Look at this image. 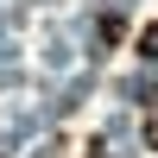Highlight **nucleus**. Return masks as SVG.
Masks as SVG:
<instances>
[{"label": "nucleus", "mask_w": 158, "mask_h": 158, "mask_svg": "<svg viewBox=\"0 0 158 158\" xmlns=\"http://www.w3.org/2000/svg\"><path fill=\"white\" fill-rule=\"evenodd\" d=\"M95 38H101V44H120V38H127V19H120V13H101Z\"/></svg>", "instance_id": "f257e3e1"}, {"label": "nucleus", "mask_w": 158, "mask_h": 158, "mask_svg": "<svg viewBox=\"0 0 158 158\" xmlns=\"http://www.w3.org/2000/svg\"><path fill=\"white\" fill-rule=\"evenodd\" d=\"M139 57L158 63V25H146V32H139Z\"/></svg>", "instance_id": "f03ea898"}]
</instances>
